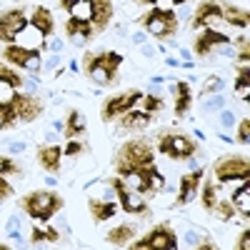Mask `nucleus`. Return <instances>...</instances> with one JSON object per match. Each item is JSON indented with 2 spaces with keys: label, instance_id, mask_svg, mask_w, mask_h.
Listing matches in <instances>:
<instances>
[{
  "label": "nucleus",
  "instance_id": "nucleus-33",
  "mask_svg": "<svg viewBox=\"0 0 250 250\" xmlns=\"http://www.w3.org/2000/svg\"><path fill=\"white\" fill-rule=\"evenodd\" d=\"M15 173H20V165L5 155H0V175H15Z\"/></svg>",
  "mask_w": 250,
  "mask_h": 250
},
{
  "label": "nucleus",
  "instance_id": "nucleus-34",
  "mask_svg": "<svg viewBox=\"0 0 250 250\" xmlns=\"http://www.w3.org/2000/svg\"><path fill=\"white\" fill-rule=\"evenodd\" d=\"M213 213H218V218H220V220H230L235 210H233V205H230V203L218 200V205H215V210H213Z\"/></svg>",
  "mask_w": 250,
  "mask_h": 250
},
{
  "label": "nucleus",
  "instance_id": "nucleus-7",
  "mask_svg": "<svg viewBox=\"0 0 250 250\" xmlns=\"http://www.w3.org/2000/svg\"><path fill=\"white\" fill-rule=\"evenodd\" d=\"M215 180L230 183V180H248V158L245 155H225L220 160H215L213 165Z\"/></svg>",
  "mask_w": 250,
  "mask_h": 250
},
{
  "label": "nucleus",
  "instance_id": "nucleus-30",
  "mask_svg": "<svg viewBox=\"0 0 250 250\" xmlns=\"http://www.w3.org/2000/svg\"><path fill=\"white\" fill-rule=\"evenodd\" d=\"M248 90H250V73H248V65L238 68V78H235V95L248 100Z\"/></svg>",
  "mask_w": 250,
  "mask_h": 250
},
{
  "label": "nucleus",
  "instance_id": "nucleus-24",
  "mask_svg": "<svg viewBox=\"0 0 250 250\" xmlns=\"http://www.w3.org/2000/svg\"><path fill=\"white\" fill-rule=\"evenodd\" d=\"M230 205H233V210L240 213L243 218L250 215V185H248V180H243V185L233 193V203Z\"/></svg>",
  "mask_w": 250,
  "mask_h": 250
},
{
  "label": "nucleus",
  "instance_id": "nucleus-32",
  "mask_svg": "<svg viewBox=\"0 0 250 250\" xmlns=\"http://www.w3.org/2000/svg\"><path fill=\"white\" fill-rule=\"evenodd\" d=\"M220 88H223V80L218 75H208L205 83H203V88H200V93L203 95H210V93H218Z\"/></svg>",
  "mask_w": 250,
  "mask_h": 250
},
{
  "label": "nucleus",
  "instance_id": "nucleus-9",
  "mask_svg": "<svg viewBox=\"0 0 250 250\" xmlns=\"http://www.w3.org/2000/svg\"><path fill=\"white\" fill-rule=\"evenodd\" d=\"M110 185H113V190L118 193V198H120V208H123L125 213H133V215H148V213H150V210H148V203H145V198H143L140 193H135L125 180L113 178Z\"/></svg>",
  "mask_w": 250,
  "mask_h": 250
},
{
  "label": "nucleus",
  "instance_id": "nucleus-40",
  "mask_svg": "<svg viewBox=\"0 0 250 250\" xmlns=\"http://www.w3.org/2000/svg\"><path fill=\"white\" fill-rule=\"evenodd\" d=\"M8 235L10 238H18V215L10 218V223H8Z\"/></svg>",
  "mask_w": 250,
  "mask_h": 250
},
{
  "label": "nucleus",
  "instance_id": "nucleus-16",
  "mask_svg": "<svg viewBox=\"0 0 250 250\" xmlns=\"http://www.w3.org/2000/svg\"><path fill=\"white\" fill-rule=\"evenodd\" d=\"M228 43H230V38L220 30H200V35L195 40V53L203 58V55L210 53L213 45H228Z\"/></svg>",
  "mask_w": 250,
  "mask_h": 250
},
{
  "label": "nucleus",
  "instance_id": "nucleus-37",
  "mask_svg": "<svg viewBox=\"0 0 250 250\" xmlns=\"http://www.w3.org/2000/svg\"><path fill=\"white\" fill-rule=\"evenodd\" d=\"M13 195V188H10V183L0 175V200H5V198H10Z\"/></svg>",
  "mask_w": 250,
  "mask_h": 250
},
{
  "label": "nucleus",
  "instance_id": "nucleus-4",
  "mask_svg": "<svg viewBox=\"0 0 250 250\" xmlns=\"http://www.w3.org/2000/svg\"><path fill=\"white\" fill-rule=\"evenodd\" d=\"M143 28L158 40H168L178 33V13L173 8H153L143 18Z\"/></svg>",
  "mask_w": 250,
  "mask_h": 250
},
{
  "label": "nucleus",
  "instance_id": "nucleus-21",
  "mask_svg": "<svg viewBox=\"0 0 250 250\" xmlns=\"http://www.w3.org/2000/svg\"><path fill=\"white\" fill-rule=\"evenodd\" d=\"M65 35L70 40H75V43H85V40H90L95 35V30L88 25V23H83V20L78 18H68V23H65Z\"/></svg>",
  "mask_w": 250,
  "mask_h": 250
},
{
  "label": "nucleus",
  "instance_id": "nucleus-14",
  "mask_svg": "<svg viewBox=\"0 0 250 250\" xmlns=\"http://www.w3.org/2000/svg\"><path fill=\"white\" fill-rule=\"evenodd\" d=\"M205 173L198 168V170H190V173H185L180 178V190H178V198H175V205H185V203H190L198 190H200V183H203Z\"/></svg>",
  "mask_w": 250,
  "mask_h": 250
},
{
  "label": "nucleus",
  "instance_id": "nucleus-3",
  "mask_svg": "<svg viewBox=\"0 0 250 250\" xmlns=\"http://www.w3.org/2000/svg\"><path fill=\"white\" fill-rule=\"evenodd\" d=\"M62 205H65V200L53 190H33L20 200V210H25L33 220L48 223L55 213L62 210Z\"/></svg>",
  "mask_w": 250,
  "mask_h": 250
},
{
  "label": "nucleus",
  "instance_id": "nucleus-8",
  "mask_svg": "<svg viewBox=\"0 0 250 250\" xmlns=\"http://www.w3.org/2000/svg\"><path fill=\"white\" fill-rule=\"evenodd\" d=\"M140 98H143V93H140V90H130V93H120V95L108 98L105 103H103V113H100L103 123L120 120L128 110H133V108H135V103H138Z\"/></svg>",
  "mask_w": 250,
  "mask_h": 250
},
{
  "label": "nucleus",
  "instance_id": "nucleus-44",
  "mask_svg": "<svg viewBox=\"0 0 250 250\" xmlns=\"http://www.w3.org/2000/svg\"><path fill=\"white\" fill-rule=\"evenodd\" d=\"M0 250H10V248H8V245H3V243H0Z\"/></svg>",
  "mask_w": 250,
  "mask_h": 250
},
{
  "label": "nucleus",
  "instance_id": "nucleus-28",
  "mask_svg": "<svg viewBox=\"0 0 250 250\" xmlns=\"http://www.w3.org/2000/svg\"><path fill=\"white\" fill-rule=\"evenodd\" d=\"M200 203H203V208L205 210H215V205H218V188H215V183H210L208 180L205 185H203V198H200Z\"/></svg>",
  "mask_w": 250,
  "mask_h": 250
},
{
  "label": "nucleus",
  "instance_id": "nucleus-17",
  "mask_svg": "<svg viewBox=\"0 0 250 250\" xmlns=\"http://www.w3.org/2000/svg\"><path fill=\"white\" fill-rule=\"evenodd\" d=\"M150 120H153V115L145 113L143 108H138V103H135V108L125 113L118 120V125H120L123 130H143V128H148V125H150Z\"/></svg>",
  "mask_w": 250,
  "mask_h": 250
},
{
  "label": "nucleus",
  "instance_id": "nucleus-36",
  "mask_svg": "<svg viewBox=\"0 0 250 250\" xmlns=\"http://www.w3.org/2000/svg\"><path fill=\"white\" fill-rule=\"evenodd\" d=\"M223 103H225L223 95H215V98H210V100H205L203 108H205V110H218V108H223Z\"/></svg>",
  "mask_w": 250,
  "mask_h": 250
},
{
  "label": "nucleus",
  "instance_id": "nucleus-43",
  "mask_svg": "<svg viewBox=\"0 0 250 250\" xmlns=\"http://www.w3.org/2000/svg\"><path fill=\"white\" fill-rule=\"evenodd\" d=\"M10 148H13V153H20V150H23V148H25V145H23V143H13V145H10Z\"/></svg>",
  "mask_w": 250,
  "mask_h": 250
},
{
  "label": "nucleus",
  "instance_id": "nucleus-23",
  "mask_svg": "<svg viewBox=\"0 0 250 250\" xmlns=\"http://www.w3.org/2000/svg\"><path fill=\"white\" fill-rule=\"evenodd\" d=\"M135 228L133 225H118V228H113V230H108V235H105V240L110 243V245H118V248H123V245H130V240L135 238Z\"/></svg>",
  "mask_w": 250,
  "mask_h": 250
},
{
  "label": "nucleus",
  "instance_id": "nucleus-42",
  "mask_svg": "<svg viewBox=\"0 0 250 250\" xmlns=\"http://www.w3.org/2000/svg\"><path fill=\"white\" fill-rule=\"evenodd\" d=\"M223 125H233V113H223Z\"/></svg>",
  "mask_w": 250,
  "mask_h": 250
},
{
  "label": "nucleus",
  "instance_id": "nucleus-20",
  "mask_svg": "<svg viewBox=\"0 0 250 250\" xmlns=\"http://www.w3.org/2000/svg\"><path fill=\"white\" fill-rule=\"evenodd\" d=\"M88 208H90V215L95 223H105L110 220L115 213H118V205L110 203V200H98V198H90L88 200Z\"/></svg>",
  "mask_w": 250,
  "mask_h": 250
},
{
  "label": "nucleus",
  "instance_id": "nucleus-6",
  "mask_svg": "<svg viewBox=\"0 0 250 250\" xmlns=\"http://www.w3.org/2000/svg\"><path fill=\"white\" fill-rule=\"evenodd\" d=\"M160 153L170 160H190L198 153V143L183 133H163L160 135Z\"/></svg>",
  "mask_w": 250,
  "mask_h": 250
},
{
  "label": "nucleus",
  "instance_id": "nucleus-2",
  "mask_svg": "<svg viewBox=\"0 0 250 250\" xmlns=\"http://www.w3.org/2000/svg\"><path fill=\"white\" fill-rule=\"evenodd\" d=\"M120 65L123 55L115 50H90L83 55V73L98 85H113Z\"/></svg>",
  "mask_w": 250,
  "mask_h": 250
},
{
  "label": "nucleus",
  "instance_id": "nucleus-31",
  "mask_svg": "<svg viewBox=\"0 0 250 250\" xmlns=\"http://www.w3.org/2000/svg\"><path fill=\"white\" fill-rule=\"evenodd\" d=\"M30 240L38 245V243H58L60 240V233L58 230H53V228H33V233H30Z\"/></svg>",
  "mask_w": 250,
  "mask_h": 250
},
{
  "label": "nucleus",
  "instance_id": "nucleus-18",
  "mask_svg": "<svg viewBox=\"0 0 250 250\" xmlns=\"http://www.w3.org/2000/svg\"><path fill=\"white\" fill-rule=\"evenodd\" d=\"M30 25L43 35V38H50L53 30H55V20H53V13L45 8V5H38L30 15Z\"/></svg>",
  "mask_w": 250,
  "mask_h": 250
},
{
  "label": "nucleus",
  "instance_id": "nucleus-15",
  "mask_svg": "<svg viewBox=\"0 0 250 250\" xmlns=\"http://www.w3.org/2000/svg\"><path fill=\"white\" fill-rule=\"evenodd\" d=\"M60 160H62V150L60 145H40L38 148V163L40 168L48 173H60Z\"/></svg>",
  "mask_w": 250,
  "mask_h": 250
},
{
  "label": "nucleus",
  "instance_id": "nucleus-12",
  "mask_svg": "<svg viewBox=\"0 0 250 250\" xmlns=\"http://www.w3.org/2000/svg\"><path fill=\"white\" fill-rule=\"evenodd\" d=\"M10 105H13V113L20 123H33L35 118L43 115V103L35 95H28V93H13Z\"/></svg>",
  "mask_w": 250,
  "mask_h": 250
},
{
  "label": "nucleus",
  "instance_id": "nucleus-39",
  "mask_svg": "<svg viewBox=\"0 0 250 250\" xmlns=\"http://www.w3.org/2000/svg\"><path fill=\"white\" fill-rule=\"evenodd\" d=\"M80 150H83V145H80V143H75V140H70V143H68V148L62 150V153H65V155H78Z\"/></svg>",
  "mask_w": 250,
  "mask_h": 250
},
{
  "label": "nucleus",
  "instance_id": "nucleus-26",
  "mask_svg": "<svg viewBox=\"0 0 250 250\" xmlns=\"http://www.w3.org/2000/svg\"><path fill=\"white\" fill-rule=\"evenodd\" d=\"M62 133H65L68 140L83 135V133H85V118H83L78 110H70L68 118H65V125H62Z\"/></svg>",
  "mask_w": 250,
  "mask_h": 250
},
{
  "label": "nucleus",
  "instance_id": "nucleus-13",
  "mask_svg": "<svg viewBox=\"0 0 250 250\" xmlns=\"http://www.w3.org/2000/svg\"><path fill=\"white\" fill-rule=\"evenodd\" d=\"M223 20V5L218 3H200L193 13V28L195 30H215V23Z\"/></svg>",
  "mask_w": 250,
  "mask_h": 250
},
{
  "label": "nucleus",
  "instance_id": "nucleus-41",
  "mask_svg": "<svg viewBox=\"0 0 250 250\" xmlns=\"http://www.w3.org/2000/svg\"><path fill=\"white\" fill-rule=\"evenodd\" d=\"M195 250H218V248H215L210 240H203V243H198V245H195Z\"/></svg>",
  "mask_w": 250,
  "mask_h": 250
},
{
  "label": "nucleus",
  "instance_id": "nucleus-22",
  "mask_svg": "<svg viewBox=\"0 0 250 250\" xmlns=\"http://www.w3.org/2000/svg\"><path fill=\"white\" fill-rule=\"evenodd\" d=\"M173 95H175V115H178V118H183V115L188 113V108H190V100H193L190 85H188L185 80L175 83V90H173Z\"/></svg>",
  "mask_w": 250,
  "mask_h": 250
},
{
  "label": "nucleus",
  "instance_id": "nucleus-38",
  "mask_svg": "<svg viewBox=\"0 0 250 250\" xmlns=\"http://www.w3.org/2000/svg\"><path fill=\"white\" fill-rule=\"evenodd\" d=\"M235 250H250V233H248V230L240 233V238H238V243H235Z\"/></svg>",
  "mask_w": 250,
  "mask_h": 250
},
{
  "label": "nucleus",
  "instance_id": "nucleus-29",
  "mask_svg": "<svg viewBox=\"0 0 250 250\" xmlns=\"http://www.w3.org/2000/svg\"><path fill=\"white\" fill-rule=\"evenodd\" d=\"M15 123H18V118H15V113H13L10 100H0V130L13 128Z\"/></svg>",
  "mask_w": 250,
  "mask_h": 250
},
{
  "label": "nucleus",
  "instance_id": "nucleus-27",
  "mask_svg": "<svg viewBox=\"0 0 250 250\" xmlns=\"http://www.w3.org/2000/svg\"><path fill=\"white\" fill-rule=\"evenodd\" d=\"M0 83H3V85H8L10 90H18V88H23V75L20 73H15L13 68H8L5 62H0Z\"/></svg>",
  "mask_w": 250,
  "mask_h": 250
},
{
  "label": "nucleus",
  "instance_id": "nucleus-19",
  "mask_svg": "<svg viewBox=\"0 0 250 250\" xmlns=\"http://www.w3.org/2000/svg\"><path fill=\"white\" fill-rule=\"evenodd\" d=\"M113 18V3L108 0H93V30L103 33Z\"/></svg>",
  "mask_w": 250,
  "mask_h": 250
},
{
  "label": "nucleus",
  "instance_id": "nucleus-1",
  "mask_svg": "<svg viewBox=\"0 0 250 250\" xmlns=\"http://www.w3.org/2000/svg\"><path fill=\"white\" fill-rule=\"evenodd\" d=\"M153 165H155V153L148 140L133 138L128 143H123L120 150L115 153V173L123 180L145 170V168H153Z\"/></svg>",
  "mask_w": 250,
  "mask_h": 250
},
{
  "label": "nucleus",
  "instance_id": "nucleus-11",
  "mask_svg": "<svg viewBox=\"0 0 250 250\" xmlns=\"http://www.w3.org/2000/svg\"><path fill=\"white\" fill-rule=\"evenodd\" d=\"M25 25H28V18L23 8H10L5 13H0V40L13 45L18 35L25 30Z\"/></svg>",
  "mask_w": 250,
  "mask_h": 250
},
{
  "label": "nucleus",
  "instance_id": "nucleus-5",
  "mask_svg": "<svg viewBox=\"0 0 250 250\" xmlns=\"http://www.w3.org/2000/svg\"><path fill=\"white\" fill-rule=\"evenodd\" d=\"M128 250H178V235L170 230V225H155L148 235L130 243Z\"/></svg>",
  "mask_w": 250,
  "mask_h": 250
},
{
  "label": "nucleus",
  "instance_id": "nucleus-10",
  "mask_svg": "<svg viewBox=\"0 0 250 250\" xmlns=\"http://www.w3.org/2000/svg\"><path fill=\"white\" fill-rule=\"evenodd\" d=\"M3 58L15 68H23L30 73H38L43 65V58H40V48H23V45H8L3 50Z\"/></svg>",
  "mask_w": 250,
  "mask_h": 250
},
{
  "label": "nucleus",
  "instance_id": "nucleus-35",
  "mask_svg": "<svg viewBox=\"0 0 250 250\" xmlns=\"http://www.w3.org/2000/svg\"><path fill=\"white\" fill-rule=\"evenodd\" d=\"M250 120L248 118H243L240 120V125H238V143H243V145H248V140H250Z\"/></svg>",
  "mask_w": 250,
  "mask_h": 250
},
{
  "label": "nucleus",
  "instance_id": "nucleus-25",
  "mask_svg": "<svg viewBox=\"0 0 250 250\" xmlns=\"http://www.w3.org/2000/svg\"><path fill=\"white\" fill-rule=\"evenodd\" d=\"M223 20H225V23H230L233 28L245 30L250 18H248V10H245V8H238V5H223Z\"/></svg>",
  "mask_w": 250,
  "mask_h": 250
}]
</instances>
